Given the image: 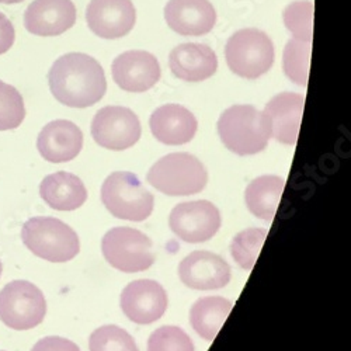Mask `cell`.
I'll return each mask as SVG.
<instances>
[{"instance_id": "cell-1", "label": "cell", "mask_w": 351, "mask_h": 351, "mask_svg": "<svg viewBox=\"0 0 351 351\" xmlns=\"http://www.w3.org/2000/svg\"><path fill=\"white\" fill-rule=\"evenodd\" d=\"M52 96L72 108H87L103 99L107 90L106 75L95 58L71 52L53 62L48 72Z\"/></svg>"}, {"instance_id": "cell-2", "label": "cell", "mask_w": 351, "mask_h": 351, "mask_svg": "<svg viewBox=\"0 0 351 351\" xmlns=\"http://www.w3.org/2000/svg\"><path fill=\"white\" fill-rule=\"evenodd\" d=\"M218 134L230 152L247 156L267 148L271 138V127L265 111L249 104H238L221 114Z\"/></svg>"}, {"instance_id": "cell-3", "label": "cell", "mask_w": 351, "mask_h": 351, "mask_svg": "<svg viewBox=\"0 0 351 351\" xmlns=\"http://www.w3.org/2000/svg\"><path fill=\"white\" fill-rule=\"evenodd\" d=\"M24 246L37 257L52 263H65L77 256V233L65 222L51 217L28 219L21 229Z\"/></svg>"}, {"instance_id": "cell-4", "label": "cell", "mask_w": 351, "mask_h": 351, "mask_svg": "<svg viewBox=\"0 0 351 351\" xmlns=\"http://www.w3.org/2000/svg\"><path fill=\"white\" fill-rule=\"evenodd\" d=\"M146 180L166 195H193L206 189L208 171L194 155L179 152L159 159L148 171Z\"/></svg>"}, {"instance_id": "cell-5", "label": "cell", "mask_w": 351, "mask_h": 351, "mask_svg": "<svg viewBox=\"0 0 351 351\" xmlns=\"http://www.w3.org/2000/svg\"><path fill=\"white\" fill-rule=\"evenodd\" d=\"M101 201L108 213L125 221L141 222L154 211V195L130 171H114L101 186Z\"/></svg>"}, {"instance_id": "cell-6", "label": "cell", "mask_w": 351, "mask_h": 351, "mask_svg": "<svg viewBox=\"0 0 351 351\" xmlns=\"http://www.w3.org/2000/svg\"><path fill=\"white\" fill-rule=\"evenodd\" d=\"M225 56L233 73L253 80L271 69L274 64V45L266 33L257 28H245L228 40Z\"/></svg>"}, {"instance_id": "cell-7", "label": "cell", "mask_w": 351, "mask_h": 351, "mask_svg": "<svg viewBox=\"0 0 351 351\" xmlns=\"http://www.w3.org/2000/svg\"><path fill=\"white\" fill-rule=\"evenodd\" d=\"M101 250L110 266L124 273L145 271L155 263L152 241L128 226L110 229L101 241Z\"/></svg>"}, {"instance_id": "cell-8", "label": "cell", "mask_w": 351, "mask_h": 351, "mask_svg": "<svg viewBox=\"0 0 351 351\" xmlns=\"http://www.w3.org/2000/svg\"><path fill=\"white\" fill-rule=\"evenodd\" d=\"M47 313L43 291L25 280H16L0 291V320L14 330H30Z\"/></svg>"}, {"instance_id": "cell-9", "label": "cell", "mask_w": 351, "mask_h": 351, "mask_svg": "<svg viewBox=\"0 0 351 351\" xmlns=\"http://www.w3.org/2000/svg\"><path fill=\"white\" fill-rule=\"evenodd\" d=\"M170 229L187 243H202L213 239L221 228V214L207 199L180 202L169 217Z\"/></svg>"}, {"instance_id": "cell-10", "label": "cell", "mask_w": 351, "mask_h": 351, "mask_svg": "<svg viewBox=\"0 0 351 351\" xmlns=\"http://www.w3.org/2000/svg\"><path fill=\"white\" fill-rule=\"evenodd\" d=\"M141 123L136 114L119 106H108L97 111L92 121V136L101 148L125 151L141 138Z\"/></svg>"}, {"instance_id": "cell-11", "label": "cell", "mask_w": 351, "mask_h": 351, "mask_svg": "<svg viewBox=\"0 0 351 351\" xmlns=\"http://www.w3.org/2000/svg\"><path fill=\"white\" fill-rule=\"evenodd\" d=\"M124 315L136 325H151L159 320L167 309L165 288L154 280L130 282L120 297Z\"/></svg>"}, {"instance_id": "cell-12", "label": "cell", "mask_w": 351, "mask_h": 351, "mask_svg": "<svg viewBox=\"0 0 351 351\" xmlns=\"http://www.w3.org/2000/svg\"><path fill=\"white\" fill-rule=\"evenodd\" d=\"M86 21L97 37L115 40L132 30L136 12L131 0H92L86 10Z\"/></svg>"}, {"instance_id": "cell-13", "label": "cell", "mask_w": 351, "mask_h": 351, "mask_svg": "<svg viewBox=\"0 0 351 351\" xmlns=\"http://www.w3.org/2000/svg\"><path fill=\"white\" fill-rule=\"evenodd\" d=\"M112 79L125 92L143 93L160 79L156 58L146 51H127L117 56L111 66Z\"/></svg>"}, {"instance_id": "cell-14", "label": "cell", "mask_w": 351, "mask_h": 351, "mask_svg": "<svg viewBox=\"0 0 351 351\" xmlns=\"http://www.w3.org/2000/svg\"><path fill=\"white\" fill-rule=\"evenodd\" d=\"M76 23L72 0H34L24 12V27L40 37L61 36Z\"/></svg>"}, {"instance_id": "cell-15", "label": "cell", "mask_w": 351, "mask_h": 351, "mask_svg": "<svg viewBox=\"0 0 351 351\" xmlns=\"http://www.w3.org/2000/svg\"><path fill=\"white\" fill-rule=\"evenodd\" d=\"M179 277L191 289H219L230 281V266L215 253L197 250L183 258L179 266Z\"/></svg>"}, {"instance_id": "cell-16", "label": "cell", "mask_w": 351, "mask_h": 351, "mask_svg": "<svg viewBox=\"0 0 351 351\" xmlns=\"http://www.w3.org/2000/svg\"><path fill=\"white\" fill-rule=\"evenodd\" d=\"M165 19L174 33L197 37L213 30L217 13L210 0H169Z\"/></svg>"}, {"instance_id": "cell-17", "label": "cell", "mask_w": 351, "mask_h": 351, "mask_svg": "<svg viewBox=\"0 0 351 351\" xmlns=\"http://www.w3.org/2000/svg\"><path fill=\"white\" fill-rule=\"evenodd\" d=\"M82 146L83 134L80 128L68 120H55L47 124L37 139L40 155L51 163L73 160L80 154Z\"/></svg>"}, {"instance_id": "cell-18", "label": "cell", "mask_w": 351, "mask_h": 351, "mask_svg": "<svg viewBox=\"0 0 351 351\" xmlns=\"http://www.w3.org/2000/svg\"><path fill=\"white\" fill-rule=\"evenodd\" d=\"M304 104L305 97L292 92L280 93L267 103L265 112L269 117L271 136L277 142L289 146L297 143Z\"/></svg>"}, {"instance_id": "cell-19", "label": "cell", "mask_w": 351, "mask_h": 351, "mask_svg": "<svg viewBox=\"0 0 351 351\" xmlns=\"http://www.w3.org/2000/svg\"><path fill=\"white\" fill-rule=\"evenodd\" d=\"M149 125L154 136L165 145L189 143L198 130L194 114L180 104H165L156 108Z\"/></svg>"}, {"instance_id": "cell-20", "label": "cell", "mask_w": 351, "mask_h": 351, "mask_svg": "<svg viewBox=\"0 0 351 351\" xmlns=\"http://www.w3.org/2000/svg\"><path fill=\"white\" fill-rule=\"evenodd\" d=\"M171 73L184 82H202L211 77L218 68L214 49L206 44H182L169 55Z\"/></svg>"}, {"instance_id": "cell-21", "label": "cell", "mask_w": 351, "mask_h": 351, "mask_svg": "<svg viewBox=\"0 0 351 351\" xmlns=\"http://www.w3.org/2000/svg\"><path fill=\"white\" fill-rule=\"evenodd\" d=\"M40 195L56 211H75L86 202L87 190L77 176L56 171L41 182Z\"/></svg>"}, {"instance_id": "cell-22", "label": "cell", "mask_w": 351, "mask_h": 351, "mask_svg": "<svg viewBox=\"0 0 351 351\" xmlns=\"http://www.w3.org/2000/svg\"><path fill=\"white\" fill-rule=\"evenodd\" d=\"M285 180L280 176H260L252 180L245 191V201L249 211L263 219L271 222L282 197Z\"/></svg>"}, {"instance_id": "cell-23", "label": "cell", "mask_w": 351, "mask_h": 351, "mask_svg": "<svg viewBox=\"0 0 351 351\" xmlns=\"http://www.w3.org/2000/svg\"><path fill=\"white\" fill-rule=\"evenodd\" d=\"M232 302L222 297L199 298L190 311V324L197 335L208 341H213L222 328Z\"/></svg>"}, {"instance_id": "cell-24", "label": "cell", "mask_w": 351, "mask_h": 351, "mask_svg": "<svg viewBox=\"0 0 351 351\" xmlns=\"http://www.w3.org/2000/svg\"><path fill=\"white\" fill-rule=\"evenodd\" d=\"M311 43L292 38L287 43L282 56V68L285 76L298 86L308 84L309 62H311Z\"/></svg>"}, {"instance_id": "cell-25", "label": "cell", "mask_w": 351, "mask_h": 351, "mask_svg": "<svg viewBox=\"0 0 351 351\" xmlns=\"http://www.w3.org/2000/svg\"><path fill=\"white\" fill-rule=\"evenodd\" d=\"M267 229L249 228L232 239L230 254L245 270H252L267 238Z\"/></svg>"}, {"instance_id": "cell-26", "label": "cell", "mask_w": 351, "mask_h": 351, "mask_svg": "<svg viewBox=\"0 0 351 351\" xmlns=\"http://www.w3.org/2000/svg\"><path fill=\"white\" fill-rule=\"evenodd\" d=\"M313 9L311 0H297L284 9V24L294 38L311 43L313 36Z\"/></svg>"}, {"instance_id": "cell-27", "label": "cell", "mask_w": 351, "mask_h": 351, "mask_svg": "<svg viewBox=\"0 0 351 351\" xmlns=\"http://www.w3.org/2000/svg\"><path fill=\"white\" fill-rule=\"evenodd\" d=\"M25 119L23 96L14 86L0 80V131L16 130Z\"/></svg>"}, {"instance_id": "cell-28", "label": "cell", "mask_w": 351, "mask_h": 351, "mask_svg": "<svg viewBox=\"0 0 351 351\" xmlns=\"http://www.w3.org/2000/svg\"><path fill=\"white\" fill-rule=\"evenodd\" d=\"M89 348L90 351H139L134 337L114 325L96 329L90 336Z\"/></svg>"}, {"instance_id": "cell-29", "label": "cell", "mask_w": 351, "mask_h": 351, "mask_svg": "<svg viewBox=\"0 0 351 351\" xmlns=\"http://www.w3.org/2000/svg\"><path fill=\"white\" fill-rule=\"evenodd\" d=\"M148 351H194V344L183 329L163 326L151 335Z\"/></svg>"}, {"instance_id": "cell-30", "label": "cell", "mask_w": 351, "mask_h": 351, "mask_svg": "<svg viewBox=\"0 0 351 351\" xmlns=\"http://www.w3.org/2000/svg\"><path fill=\"white\" fill-rule=\"evenodd\" d=\"M32 351H80L76 343L64 339V337H58V336H49L38 340Z\"/></svg>"}, {"instance_id": "cell-31", "label": "cell", "mask_w": 351, "mask_h": 351, "mask_svg": "<svg viewBox=\"0 0 351 351\" xmlns=\"http://www.w3.org/2000/svg\"><path fill=\"white\" fill-rule=\"evenodd\" d=\"M16 32L13 23L0 12V55L6 53L14 44Z\"/></svg>"}, {"instance_id": "cell-32", "label": "cell", "mask_w": 351, "mask_h": 351, "mask_svg": "<svg viewBox=\"0 0 351 351\" xmlns=\"http://www.w3.org/2000/svg\"><path fill=\"white\" fill-rule=\"evenodd\" d=\"M21 2H24V0H0V3L2 5H17Z\"/></svg>"}, {"instance_id": "cell-33", "label": "cell", "mask_w": 351, "mask_h": 351, "mask_svg": "<svg viewBox=\"0 0 351 351\" xmlns=\"http://www.w3.org/2000/svg\"><path fill=\"white\" fill-rule=\"evenodd\" d=\"M2 271H3V265H2V261H0V276H2Z\"/></svg>"}, {"instance_id": "cell-34", "label": "cell", "mask_w": 351, "mask_h": 351, "mask_svg": "<svg viewBox=\"0 0 351 351\" xmlns=\"http://www.w3.org/2000/svg\"><path fill=\"white\" fill-rule=\"evenodd\" d=\"M0 351H3V350H0Z\"/></svg>"}]
</instances>
